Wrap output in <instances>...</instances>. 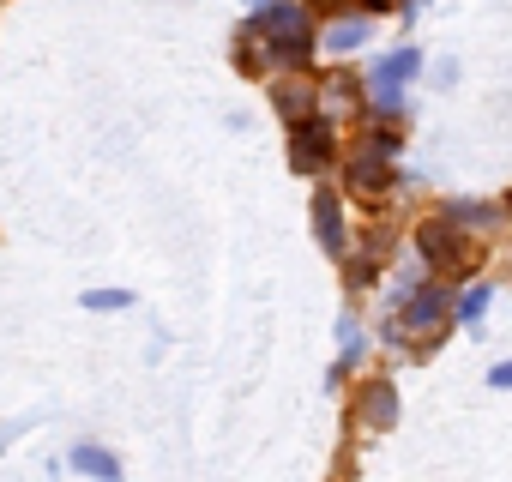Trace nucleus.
Instances as JSON below:
<instances>
[{
    "label": "nucleus",
    "instance_id": "1",
    "mask_svg": "<svg viewBox=\"0 0 512 482\" xmlns=\"http://www.w3.org/2000/svg\"><path fill=\"white\" fill-rule=\"evenodd\" d=\"M253 37H266V55L284 61V67H302L314 55V25L302 7H290V0H272V7H260V19H253Z\"/></svg>",
    "mask_w": 512,
    "mask_h": 482
},
{
    "label": "nucleus",
    "instance_id": "2",
    "mask_svg": "<svg viewBox=\"0 0 512 482\" xmlns=\"http://www.w3.org/2000/svg\"><path fill=\"white\" fill-rule=\"evenodd\" d=\"M422 254H428V266L440 278H458L476 260V241L458 229V217H434V223H422Z\"/></svg>",
    "mask_w": 512,
    "mask_h": 482
},
{
    "label": "nucleus",
    "instance_id": "3",
    "mask_svg": "<svg viewBox=\"0 0 512 482\" xmlns=\"http://www.w3.org/2000/svg\"><path fill=\"white\" fill-rule=\"evenodd\" d=\"M332 151H338V139H332V127H326L320 115L290 121V169H296V175H320V169L332 163Z\"/></svg>",
    "mask_w": 512,
    "mask_h": 482
},
{
    "label": "nucleus",
    "instance_id": "4",
    "mask_svg": "<svg viewBox=\"0 0 512 482\" xmlns=\"http://www.w3.org/2000/svg\"><path fill=\"white\" fill-rule=\"evenodd\" d=\"M416 67H422L416 49H398L392 61H380V67H374V103H380V109H398V97H404V85L416 79Z\"/></svg>",
    "mask_w": 512,
    "mask_h": 482
},
{
    "label": "nucleus",
    "instance_id": "5",
    "mask_svg": "<svg viewBox=\"0 0 512 482\" xmlns=\"http://www.w3.org/2000/svg\"><path fill=\"white\" fill-rule=\"evenodd\" d=\"M446 284H422L416 296H410V308H404V320H398V332H434L440 326V314H446Z\"/></svg>",
    "mask_w": 512,
    "mask_h": 482
},
{
    "label": "nucleus",
    "instance_id": "6",
    "mask_svg": "<svg viewBox=\"0 0 512 482\" xmlns=\"http://www.w3.org/2000/svg\"><path fill=\"white\" fill-rule=\"evenodd\" d=\"M398 416V392L386 386V380H368V392H362V404H356V422L362 428H386Z\"/></svg>",
    "mask_w": 512,
    "mask_h": 482
},
{
    "label": "nucleus",
    "instance_id": "7",
    "mask_svg": "<svg viewBox=\"0 0 512 482\" xmlns=\"http://www.w3.org/2000/svg\"><path fill=\"white\" fill-rule=\"evenodd\" d=\"M314 229H320V248L338 260V254H344V217H338V193H314Z\"/></svg>",
    "mask_w": 512,
    "mask_h": 482
},
{
    "label": "nucleus",
    "instance_id": "8",
    "mask_svg": "<svg viewBox=\"0 0 512 482\" xmlns=\"http://www.w3.org/2000/svg\"><path fill=\"white\" fill-rule=\"evenodd\" d=\"M350 187H356L362 199H380V187H392V163H386V151H368L362 163H350Z\"/></svg>",
    "mask_w": 512,
    "mask_h": 482
},
{
    "label": "nucleus",
    "instance_id": "9",
    "mask_svg": "<svg viewBox=\"0 0 512 482\" xmlns=\"http://www.w3.org/2000/svg\"><path fill=\"white\" fill-rule=\"evenodd\" d=\"M278 109H284L290 121L314 115V85H308V79H284V85H278Z\"/></svg>",
    "mask_w": 512,
    "mask_h": 482
},
{
    "label": "nucleus",
    "instance_id": "10",
    "mask_svg": "<svg viewBox=\"0 0 512 482\" xmlns=\"http://www.w3.org/2000/svg\"><path fill=\"white\" fill-rule=\"evenodd\" d=\"M73 470H85V476H121V458L115 452H103V446H73V458H67Z\"/></svg>",
    "mask_w": 512,
    "mask_h": 482
},
{
    "label": "nucleus",
    "instance_id": "11",
    "mask_svg": "<svg viewBox=\"0 0 512 482\" xmlns=\"http://www.w3.org/2000/svg\"><path fill=\"white\" fill-rule=\"evenodd\" d=\"M362 37H368V19H344V25H332V31H326V49H332V55H344V49H356Z\"/></svg>",
    "mask_w": 512,
    "mask_h": 482
},
{
    "label": "nucleus",
    "instance_id": "12",
    "mask_svg": "<svg viewBox=\"0 0 512 482\" xmlns=\"http://www.w3.org/2000/svg\"><path fill=\"white\" fill-rule=\"evenodd\" d=\"M127 302H133L127 290H91V296H85V308H91V314H115V308H127Z\"/></svg>",
    "mask_w": 512,
    "mask_h": 482
},
{
    "label": "nucleus",
    "instance_id": "13",
    "mask_svg": "<svg viewBox=\"0 0 512 482\" xmlns=\"http://www.w3.org/2000/svg\"><path fill=\"white\" fill-rule=\"evenodd\" d=\"M482 308H488V284H476V290L464 296V308H458V314H464V326H470V320H482Z\"/></svg>",
    "mask_w": 512,
    "mask_h": 482
},
{
    "label": "nucleus",
    "instance_id": "14",
    "mask_svg": "<svg viewBox=\"0 0 512 482\" xmlns=\"http://www.w3.org/2000/svg\"><path fill=\"white\" fill-rule=\"evenodd\" d=\"M488 386H500V392H512V362H500V368L488 374Z\"/></svg>",
    "mask_w": 512,
    "mask_h": 482
},
{
    "label": "nucleus",
    "instance_id": "15",
    "mask_svg": "<svg viewBox=\"0 0 512 482\" xmlns=\"http://www.w3.org/2000/svg\"><path fill=\"white\" fill-rule=\"evenodd\" d=\"M368 7L374 13H392V7H410V0H368Z\"/></svg>",
    "mask_w": 512,
    "mask_h": 482
}]
</instances>
